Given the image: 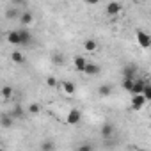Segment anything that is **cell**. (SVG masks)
<instances>
[{
	"mask_svg": "<svg viewBox=\"0 0 151 151\" xmlns=\"http://www.w3.org/2000/svg\"><path fill=\"white\" fill-rule=\"evenodd\" d=\"M146 96L144 94H133L132 96V100H130V109L132 110H135V112H139V110H142V107L146 105Z\"/></svg>",
	"mask_w": 151,
	"mask_h": 151,
	"instance_id": "1",
	"label": "cell"
},
{
	"mask_svg": "<svg viewBox=\"0 0 151 151\" xmlns=\"http://www.w3.org/2000/svg\"><path fill=\"white\" fill-rule=\"evenodd\" d=\"M135 37H137V43H139L140 48H149L151 46V36L146 30H137Z\"/></svg>",
	"mask_w": 151,
	"mask_h": 151,
	"instance_id": "2",
	"label": "cell"
},
{
	"mask_svg": "<svg viewBox=\"0 0 151 151\" xmlns=\"http://www.w3.org/2000/svg\"><path fill=\"white\" fill-rule=\"evenodd\" d=\"M80 119H82V112L78 109H71L68 112V116H66V123L68 124H78Z\"/></svg>",
	"mask_w": 151,
	"mask_h": 151,
	"instance_id": "3",
	"label": "cell"
},
{
	"mask_svg": "<svg viewBox=\"0 0 151 151\" xmlns=\"http://www.w3.org/2000/svg\"><path fill=\"white\" fill-rule=\"evenodd\" d=\"M87 64H89V60H87L84 55H75V57H73V66H75V69H77V71L86 73Z\"/></svg>",
	"mask_w": 151,
	"mask_h": 151,
	"instance_id": "4",
	"label": "cell"
},
{
	"mask_svg": "<svg viewBox=\"0 0 151 151\" xmlns=\"http://www.w3.org/2000/svg\"><path fill=\"white\" fill-rule=\"evenodd\" d=\"M7 41L11 45H14V46L22 45V34H20V30H9L7 32Z\"/></svg>",
	"mask_w": 151,
	"mask_h": 151,
	"instance_id": "5",
	"label": "cell"
},
{
	"mask_svg": "<svg viewBox=\"0 0 151 151\" xmlns=\"http://www.w3.org/2000/svg\"><path fill=\"white\" fill-rule=\"evenodd\" d=\"M147 86H149V84H147L146 80L139 78V80H135V86H133L132 93H133V94H144V91H146V87H147Z\"/></svg>",
	"mask_w": 151,
	"mask_h": 151,
	"instance_id": "6",
	"label": "cell"
},
{
	"mask_svg": "<svg viewBox=\"0 0 151 151\" xmlns=\"http://www.w3.org/2000/svg\"><path fill=\"white\" fill-rule=\"evenodd\" d=\"M121 9H123V6H121L119 2H110V4H107V7H105L107 14H110V16L119 14V13H121Z\"/></svg>",
	"mask_w": 151,
	"mask_h": 151,
	"instance_id": "7",
	"label": "cell"
},
{
	"mask_svg": "<svg viewBox=\"0 0 151 151\" xmlns=\"http://www.w3.org/2000/svg\"><path fill=\"white\" fill-rule=\"evenodd\" d=\"M114 124H110V123H105L101 128H100V133H101V137L103 139H110L112 135H114Z\"/></svg>",
	"mask_w": 151,
	"mask_h": 151,
	"instance_id": "8",
	"label": "cell"
},
{
	"mask_svg": "<svg viewBox=\"0 0 151 151\" xmlns=\"http://www.w3.org/2000/svg\"><path fill=\"white\" fill-rule=\"evenodd\" d=\"M60 87H62V91H64L66 94H69V96H73L75 91H77V87H75L73 82H60Z\"/></svg>",
	"mask_w": 151,
	"mask_h": 151,
	"instance_id": "9",
	"label": "cell"
},
{
	"mask_svg": "<svg viewBox=\"0 0 151 151\" xmlns=\"http://www.w3.org/2000/svg\"><path fill=\"white\" fill-rule=\"evenodd\" d=\"M101 69H100V66L98 64H94V62H89L87 64V68H86V75H89V77H94V75H98Z\"/></svg>",
	"mask_w": 151,
	"mask_h": 151,
	"instance_id": "10",
	"label": "cell"
},
{
	"mask_svg": "<svg viewBox=\"0 0 151 151\" xmlns=\"http://www.w3.org/2000/svg\"><path fill=\"white\" fill-rule=\"evenodd\" d=\"M0 123H2L4 128H11L13 123H14V119H13L11 114H2V117H0Z\"/></svg>",
	"mask_w": 151,
	"mask_h": 151,
	"instance_id": "11",
	"label": "cell"
},
{
	"mask_svg": "<svg viewBox=\"0 0 151 151\" xmlns=\"http://www.w3.org/2000/svg\"><path fill=\"white\" fill-rule=\"evenodd\" d=\"M20 22H22V25H23V27L30 25V23L34 22V16H32V13H29V11H27V13H23V14L20 16Z\"/></svg>",
	"mask_w": 151,
	"mask_h": 151,
	"instance_id": "12",
	"label": "cell"
},
{
	"mask_svg": "<svg viewBox=\"0 0 151 151\" xmlns=\"http://www.w3.org/2000/svg\"><path fill=\"white\" fill-rule=\"evenodd\" d=\"M84 48H86V52H96V50H98V43H96L94 39H86Z\"/></svg>",
	"mask_w": 151,
	"mask_h": 151,
	"instance_id": "13",
	"label": "cell"
},
{
	"mask_svg": "<svg viewBox=\"0 0 151 151\" xmlns=\"http://www.w3.org/2000/svg\"><path fill=\"white\" fill-rule=\"evenodd\" d=\"M11 59H13V62H16V64H23V62H25V55H23L22 52H18V50H14V52L11 53Z\"/></svg>",
	"mask_w": 151,
	"mask_h": 151,
	"instance_id": "14",
	"label": "cell"
},
{
	"mask_svg": "<svg viewBox=\"0 0 151 151\" xmlns=\"http://www.w3.org/2000/svg\"><path fill=\"white\" fill-rule=\"evenodd\" d=\"M20 34H22V45H29V43H30V39H32L30 32H29L27 29H20Z\"/></svg>",
	"mask_w": 151,
	"mask_h": 151,
	"instance_id": "15",
	"label": "cell"
},
{
	"mask_svg": "<svg viewBox=\"0 0 151 151\" xmlns=\"http://www.w3.org/2000/svg\"><path fill=\"white\" fill-rule=\"evenodd\" d=\"M110 93H112V86H109V84H103V86L98 87V94L100 96H109Z\"/></svg>",
	"mask_w": 151,
	"mask_h": 151,
	"instance_id": "16",
	"label": "cell"
},
{
	"mask_svg": "<svg viewBox=\"0 0 151 151\" xmlns=\"http://www.w3.org/2000/svg\"><path fill=\"white\" fill-rule=\"evenodd\" d=\"M9 114L13 116V119H20V117H23V114H25V112H23V109H22L20 105H14V109H13Z\"/></svg>",
	"mask_w": 151,
	"mask_h": 151,
	"instance_id": "17",
	"label": "cell"
},
{
	"mask_svg": "<svg viewBox=\"0 0 151 151\" xmlns=\"http://www.w3.org/2000/svg\"><path fill=\"white\" fill-rule=\"evenodd\" d=\"M133 86H135V80H133V78H124V80H123V89H124V91H130V93H132Z\"/></svg>",
	"mask_w": 151,
	"mask_h": 151,
	"instance_id": "18",
	"label": "cell"
},
{
	"mask_svg": "<svg viewBox=\"0 0 151 151\" xmlns=\"http://www.w3.org/2000/svg\"><path fill=\"white\" fill-rule=\"evenodd\" d=\"M11 96H13V87L11 86H4L2 87V98L4 100H11Z\"/></svg>",
	"mask_w": 151,
	"mask_h": 151,
	"instance_id": "19",
	"label": "cell"
},
{
	"mask_svg": "<svg viewBox=\"0 0 151 151\" xmlns=\"http://www.w3.org/2000/svg\"><path fill=\"white\" fill-rule=\"evenodd\" d=\"M55 149V144L52 140H43L41 142V151H53Z\"/></svg>",
	"mask_w": 151,
	"mask_h": 151,
	"instance_id": "20",
	"label": "cell"
},
{
	"mask_svg": "<svg viewBox=\"0 0 151 151\" xmlns=\"http://www.w3.org/2000/svg\"><path fill=\"white\" fill-rule=\"evenodd\" d=\"M77 151H94V147H93L91 142H82V144L77 146Z\"/></svg>",
	"mask_w": 151,
	"mask_h": 151,
	"instance_id": "21",
	"label": "cell"
},
{
	"mask_svg": "<svg viewBox=\"0 0 151 151\" xmlns=\"http://www.w3.org/2000/svg\"><path fill=\"white\" fill-rule=\"evenodd\" d=\"M39 110H41V107H39L37 103H30V105H29V114H30V116H37Z\"/></svg>",
	"mask_w": 151,
	"mask_h": 151,
	"instance_id": "22",
	"label": "cell"
},
{
	"mask_svg": "<svg viewBox=\"0 0 151 151\" xmlns=\"http://www.w3.org/2000/svg\"><path fill=\"white\" fill-rule=\"evenodd\" d=\"M133 73H135V68L133 66H126L124 68V78H133Z\"/></svg>",
	"mask_w": 151,
	"mask_h": 151,
	"instance_id": "23",
	"label": "cell"
},
{
	"mask_svg": "<svg viewBox=\"0 0 151 151\" xmlns=\"http://www.w3.org/2000/svg\"><path fill=\"white\" fill-rule=\"evenodd\" d=\"M46 86H48V87H57V86H60V84L57 82V78H53V77H48V78H46Z\"/></svg>",
	"mask_w": 151,
	"mask_h": 151,
	"instance_id": "24",
	"label": "cell"
},
{
	"mask_svg": "<svg viewBox=\"0 0 151 151\" xmlns=\"http://www.w3.org/2000/svg\"><path fill=\"white\" fill-rule=\"evenodd\" d=\"M132 151H146V149H142V147H133Z\"/></svg>",
	"mask_w": 151,
	"mask_h": 151,
	"instance_id": "25",
	"label": "cell"
}]
</instances>
